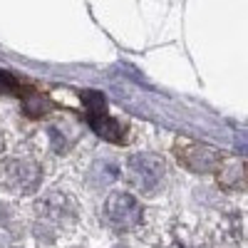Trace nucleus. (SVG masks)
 I'll list each match as a JSON object with an SVG mask.
<instances>
[{"label": "nucleus", "instance_id": "1", "mask_svg": "<svg viewBox=\"0 0 248 248\" xmlns=\"http://www.w3.org/2000/svg\"><path fill=\"white\" fill-rule=\"evenodd\" d=\"M129 171L144 194H154L164 176V159L156 154H134L129 159Z\"/></svg>", "mask_w": 248, "mask_h": 248}, {"label": "nucleus", "instance_id": "2", "mask_svg": "<svg viewBox=\"0 0 248 248\" xmlns=\"http://www.w3.org/2000/svg\"><path fill=\"white\" fill-rule=\"evenodd\" d=\"M107 216L114 226H119L124 231H132L141 221V206L132 194H119L117 191L107 201Z\"/></svg>", "mask_w": 248, "mask_h": 248}, {"label": "nucleus", "instance_id": "3", "mask_svg": "<svg viewBox=\"0 0 248 248\" xmlns=\"http://www.w3.org/2000/svg\"><path fill=\"white\" fill-rule=\"evenodd\" d=\"M176 159L189 171H211L221 164V154L203 144H186L184 149H176Z\"/></svg>", "mask_w": 248, "mask_h": 248}, {"label": "nucleus", "instance_id": "4", "mask_svg": "<svg viewBox=\"0 0 248 248\" xmlns=\"http://www.w3.org/2000/svg\"><path fill=\"white\" fill-rule=\"evenodd\" d=\"M5 179L15 191H32L40 181V171L35 164H28V161H8Z\"/></svg>", "mask_w": 248, "mask_h": 248}, {"label": "nucleus", "instance_id": "5", "mask_svg": "<svg viewBox=\"0 0 248 248\" xmlns=\"http://www.w3.org/2000/svg\"><path fill=\"white\" fill-rule=\"evenodd\" d=\"M87 122L92 124V129L107 141H122L124 139V132H122V124L117 119H112L107 114V109H87Z\"/></svg>", "mask_w": 248, "mask_h": 248}, {"label": "nucleus", "instance_id": "6", "mask_svg": "<svg viewBox=\"0 0 248 248\" xmlns=\"http://www.w3.org/2000/svg\"><path fill=\"white\" fill-rule=\"evenodd\" d=\"M221 184L226 189H248V164L246 161H233L221 171Z\"/></svg>", "mask_w": 248, "mask_h": 248}, {"label": "nucleus", "instance_id": "7", "mask_svg": "<svg viewBox=\"0 0 248 248\" xmlns=\"http://www.w3.org/2000/svg\"><path fill=\"white\" fill-rule=\"evenodd\" d=\"M117 248H124V246H117Z\"/></svg>", "mask_w": 248, "mask_h": 248}]
</instances>
